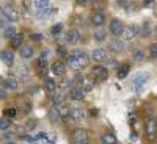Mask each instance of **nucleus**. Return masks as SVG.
I'll return each instance as SVG.
<instances>
[{
  "mask_svg": "<svg viewBox=\"0 0 157 144\" xmlns=\"http://www.w3.org/2000/svg\"><path fill=\"white\" fill-rule=\"evenodd\" d=\"M66 58H68L69 68H71L72 71H80V69L86 68V66H88V61H90V58L86 57L85 52L78 50V49H77V50H72Z\"/></svg>",
  "mask_w": 157,
  "mask_h": 144,
  "instance_id": "1",
  "label": "nucleus"
},
{
  "mask_svg": "<svg viewBox=\"0 0 157 144\" xmlns=\"http://www.w3.org/2000/svg\"><path fill=\"white\" fill-rule=\"evenodd\" d=\"M145 132H146L148 138H149L151 141H154V138H155V135H157V121L154 119L152 116L148 117V119L145 121Z\"/></svg>",
  "mask_w": 157,
  "mask_h": 144,
  "instance_id": "2",
  "label": "nucleus"
},
{
  "mask_svg": "<svg viewBox=\"0 0 157 144\" xmlns=\"http://www.w3.org/2000/svg\"><path fill=\"white\" fill-rule=\"evenodd\" d=\"M90 138H88V133L86 130L83 128H75L74 133H72V142L74 144H88Z\"/></svg>",
  "mask_w": 157,
  "mask_h": 144,
  "instance_id": "3",
  "label": "nucleus"
},
{
  "mask_svg": "<svg viewBox=\"0 0 157 144\" xmlns=\"http://www.w3.org/2000/svg\"><path fill=\"white\" fill-rule=\"evenodd\" d=\"M91 75L99 82H105L109 78V68L107 66H94L93 71H91Z\"/></svg>",
  "mask_w": 157,
  "mask_h": 144,
  "instance_id": "4",
  "label": "nucleus"
},
{
  "mask_svg": "<svg viewBox=\"0 0 157 144\" xmlns=\"http://www.w3.org/2000/svg\"><path fill=\"white\" fill-rule=\"evenodd\" d=\"M123 22L120 19H112L110 20V25H109V30L113 36H118V35H121L123 33Z\"/></svg>",
  "mask_w": 157,
  "mask_h": 144,
  "instance_id": "5",
  "label": "nucleus"
},
{
  "mask_svg": "<svg viewBox=\"0 0 157 144\" xmlns=\"http://www.w3.org/2000/svg\"><path fill=\"white\" fill-rule=\"evenodd\" d=\"M85 110L82 108V107H72V110H71V119L74 121V122H82V121H85Z\"/></svg>",
  "mask_w": 157,
  "mask_h": 144,
  "instance_id": "6",
  "label": "nucleus"
},
{
  "mask_svg": "<svg viewBox=\"0 0 157 144\" xmlns=\"http://www.w3.org/2000/svg\"><path fill=\"white\" fill-rule=\"evenodd\" d=\"M52 72H54L57 77H63L64 74H66V64H64L63 61H60V60H57L54 64H52Z\"/></svg>",
  "mask_w": 157,
  "mask_h": 144,
  "instance_id": "7",
  "label": "nucleus"
},
{
  "mask_svg": "<svg viewBox=\"0 0 157 144\" xmlns=\"http://www.w3.org/2000/svg\"><path fill=\"white\" fill-rule=\"evenodd\" d=\"M2 11L10 17L11 22H16V20L19 19V13H17L14 8H13L11 5H3V6H2Z\"/></svg>",
  "mask_w": 157,
  "mask_h": 144,
  "instance_id": "8",
  "label": "nucleus"
},
{
  "mask_svg": "<svg viewBox=\"0 0 157 144\" xmlns=\"http://www.w3.org/2000/svg\"><path fill=\"white\" fill-rule=\"evenodd\" d=\"M2 83H3V86L8 88L10 91H17V88H19V80H17V78H14V77H6V78H3Z\"/></svg>",
  "mask_w": 157,
  "mask_h": 144,
  "instance_id": "9",
  "label": "nucleus"
},
{
  "mask_svg": "<svg viewBox=\"0 0 157 144\" xmlns=\"http://www.w3.org/2000/svg\"><path fill=\"white\" fill-rule=\"evenodd\" d=\"M105 14L104 13H101V11H96V13H93V16H91V24L94 25V27H101V25H104L105 24Z\"/></svg>",
  "mask_w": 157,
  "mask_h": 144,
  "instance_id": "10",
  "label": "nucleus"
},
{
  "mask_svg": "<svg viewBox=\"0 0 157 144\" xmlns=\"http://www.w3.org/2000/svg\"><path fill=\"white\" fill-rule=\"evenodd\" d=\"M69 96H71V99H72V100H83V97H85V89H83L82 86L71 88Z\"/></svg>",
  "mask_w": 157,
  "mask_h": 144,
  "instance_id": "11",
  "label": "nucleus"
},
{
  "mask_svg": "<svg viewBox=\"0 0 157 144\" xmlns=\"http://www.w3.org/2000/svg\"><path fill=\"white\" fill-rule=\"evenodd\" d=\"M121 35H123L124 39H127V41H129V39H134L135 35H137V27H135V25H126V27L123 28Z\"/></svg>",
  "mask_w": 157,
  "mask_h": 144,
  "instance_id": "12",
  "label": "nucleus"
},
{
  "mask_svg": "<svg viewBox=\"0 0 157 144\" xmlns=\"http://www.w3.org/2000/svg\"><path fill=\"white\" fill-rule=\"evenodd\" d=\"M148 74H140V75H137L135 78H134V88H135V91H141V88H143V85L146 83V80H148Z\"/></svg>",
  "mask_w": 157,
  "mask_h": 144,
  "instance_id": "13",
  "label": "nucleus"
},
{
  "mask_svg": "<svg viewBox=\"0 0 157 144\" xmlns=\"http://www.w3.org/2000/svg\"><path fill=\"white\" fill-rule=\"evenodd\" d=\"M49 121L50 122H58L61 121V114H60V110H58V105H54L52 108H49Z\"/></svg>",
  "mask_w": 157,
  "mask_h": 144,
  "instance_id": "14",
  "label": "nucleus"
},
{
  "mask_svg": "<svg viewBox=\"0 0 157 144\" xmlns=\"http://www.w3.org/2000/svg\"><path fill=\"white\" fill-rule=\"evenodd\" d=\"M101 142L102 144H118V139L113 133L104 132V133H101Z\"/></svg>",
  "mask_w": 157,
  "mask_h": 144,
  "instance_id": "15",
  "label": "nucleus"
},
{
  "mask_svg": "<svg viewBox=\"0 0 157 144\" xmlns=\"http://www.w3.org/2000/svg\"><path fill=\"white\" fill-rule=\"evenodd\" d=\"M69 108H72V107L66 105V103H61V105H58V110H60V114H61V119H63L64 122H68L69 117H71V110H69Z\"/></svg>",
  "mask_w": 157,
  "mask_h": 144,
  "instance_id": "16",
  "label": "nucleus"
},
{
  "mask_svg": "<svg viewBox=\"0 0 157 144\" xmlns=\"http://www.w3.org/2000/svg\"><path fill=\"white\" fill-rule=\"evenodd\" d=\"M91 58H93L94 61H104V60H107V54H105V50L104 49H94L93 52H91Z\"/></svg>",
  "mask_w": 157,
  "mask_h": 144,
  "instance_id": "17",
  "label": "nucleus"
},
{
  "mask_svg": "<svg viewBox=\"0 0 157 144\" xmlns=\"http://www.w3.org/2000/svg\"><path fill=\"white\" fill-rule=\"evenodd\" d=\"M109 49H110L112 52H115V54H120V52L124 49V42H123V41H120L118 38H115V39H112V41H110Z\"/></svg>",
  "mask_w": 157,
  "mask_h": 144,
  "instance_id": "18",
  "label": "nucleus"
},
{
  "mask_svg": "<svg viewBox=\"0 0 157 144\" xmlns=\"http://www.w3.org/2000/svg\"><path fill=\"white\" fill-rule=\"evenodd\" d=\"M78 39H80V33H78V30L71 28V30L68 31V35H66V41H68L69 44H77Z\"/></svg>",
  "mask_w": 157,
  "mask_h": 144,
  "instance_id": "19",
  "label": "nucleus"
},
{
  "mask_svg": "<svg viewBox=\"0 0 157 144\" xmlns=\"http://www.w3.org/2000/svg\"><path fill=\"white\" fill-rule=\"evenodd\" d=\"M19 55H21V58H24V60L32 58V57H33V47H32V46H21Z\"/></svg>",
  "mask_w": 157,
  "mask_h": 144,
  "instance_id": "20",
  "label": "nucleus"
},
{
  "mask_svg": "<svg viewBox=\"0 0 157 144\" xmlns=\"http://www.w3.org/2000/svg\"><path fill=\"white\" fill-rule=\"evenodd\" d=\"M0 57H2V61H3V64H6L8 68H11V66H13V63H14V55H13L10 50H3V52H2V55H0Z\"/></svg>",
  "mask_w": 157,
  "mask_h": 144,
  "instance_id": "21",
  "label": "nucleus"
},
{
  "mask_svg": "<svg viewBox=\"0 0 157 144\" xmlns=\"http://www.w3.org/2000/svg\"><path fill=\"white\" fill-rule=\"evenodd\" d=\"M50 99H52V103H54V105H61V103L64 102V94L61 93V91H54Z\"/></svg>",
  "mask_w": 157,
  "mask_h": 144,
  "instance_id": "22",
  "label": "nucleus"
},
{
  "mask_svg": "<svg viewBox=\"0 0 157 144\" xmlns=\"http://www.w3.org/2000/svg\"><path fill=\"white\" fill-rule=\"evenodd\" d=\"M22 41H24V35L22 33H16L14 36L10 39V44H11V47L19 49V46H22Z\"/></svg>",
  "mask_w": 157,
  "mask_h": 144,
  "instance_id": "23",
  "label": "nucleus"
},
{
  "mask_svg": "<svg viewBox=\"0 0 157 144\" xmlns=\"http://www.w3.org/2000/svg\"><path fill=\"white\" fill-rule=\"evenodd\" d=\"M44 86H46V89L49 91V93L57 91V82L54 80V78H50V77H44Z\"/></svg>",
  "mask_w": 157,
  "mask_h": 144,
  "instance_id": "24",
  "label": "nucleus"
},
{
  "mask_svg": "<svg viewBox=\"0 0 157 144\" xmlns=\"http://www.w3.org/2000/svg\"><path fill=\"white\" fill-rule=\"evenodd\" d=\"M129 71H130V64L124 63V64H121V66L118 68L116 77H118V78H126V77H127V74H129Z\"/></svg>",
  "mask_w": 157,
  "mask_h": 144,
  "instance_id": "25",
  "label": "nucleus"
},
{
  "mask_svg": "<svg viewBox=\"0 0 157 144\" xmlns=\"http://www.w3.org/2000/svg\"><path fill=\"white\" fill-rule=\"evenodd\" d=\"M3 30V38H8V39H11L13 36H14L17 31H16V28L13 27V25H6L5 28H2Z\"/></svg>",
  "mask_w": 157,
  "mask_h": 144,
  "instance_id": "26",
  "label": "nucleus"
},
{
  "mask_svg": "<svg viewBox=\"0 0 157 144\" xmlns=\"http://www.w3.org/2000/svg\"><path fill=\"white\" fill-rule=\"evenodd\" d=\"M132 58L135 60V61H143L146 57H145V52L143 50H140V49H135L134 52H132Z\"/></svg>",
  "mask_w": 157,
  "mask_h": 144,
  "instance_id": "27",
  "label": "nucleus"
},
{
  "mask_svg": "<svg viewBox=\"0 0 157 144\" xmlns=\"http://www.w3.org/2000/svg\"><path fill=\"white\" fill-rule=\"evenodd\" d=\"M47 52H43L41 57L38 58V68H47Z\"/></svg>",
  "mask_w": 157,
  "mask_h": 144,
  "instance_id": "28",
  "label": "nucleus"
},
{
  "mask_svg": "<svg viewBox=\"0 0 157 144\" xmlns=\"http://www.w3.org/2000/svg\"><path fill=\"white\" fill-rule=\"evenodd\" d=\"M19 108H22V111H24V113H29V111H30V108H32V103H30L29 100L22 99V100L19 102Z\"/></svg>",
  "mask_w": 157,
  "mask_h": 144,
  "instance_id": "29",
  "label": "nucleus"
},
{
  "mask_svg": "<svg viewBox=\"0 0 157 144\" xmlns=\"http://www.w3.org/2000/svg\"><path fill=\"white\" fill-rule=\"evenodd\" d=\"M61 30H63V25L61 24H57V25H54V27L50 28V35L52 36H60V33H61Z\"/></svg>",
  "mask_w": 157,
  "mask_h": 144,
  "instance_id": "30",
  "label": "nucleus"
},
{
  "mask_svg": "<svg viewBox=\"0 0 157 144\" xmlns=\"http://www.w3.org/2000/svg\"><path fill=\"white\" fill-rule=\"evenodd\" d=\"M105 38H107V31L105 30H98L94 33V39H96V41H104Z\"/></svg>",
  "mask_w": 157,
  "mask_h": 144,
  "instance_id": "31",
  "label": "nucleus"
},
{
  "mask_svg": "<svg viewBox=\"0 0 157 144\" xmlns=\"http://www.w3.org/2000/svg\"><path fill=\"white\" fill-rule=\"evenodd\" d=\"M49 2H50V0H35V5H36L38 9H43V8L49 6Z\"/></svg>",
  "mask_w": 157,
  "mask_h": 144,
  "instance_id": "32",
  "label": "nucleus"
},
{
  "mask_svg": "<svg viewBox=\"0 0 157 144\" xmlns=\"http://www.w3.org/2000/svg\"><path fill=\"white\" fill-rule=\"evenodd\" d=\"M143 36H149L151 35V24L146 20L145 24H143V33H141Z\"/></svg>",
  "mask_w": 157,
  "mask_h": 144,
  "instance_id": "33",
  "label": "nucleus"
},
{
  "mask_svg": "<svg viewBox=\"0 0 157 144\" xmlns=\"http://www.w3.org/2000/svg\"><path fill=\"white\" fill-rule=\"evenodd\" d=\"M149 55L151 58H157V42H152L149 46Z\"/></svg>",
  "mask_w": 157,
  "mask_h": 144,
  "instance_id": "34",
  "label": "nucleus"
},
{
  "mask_svg": "<svg viewBox=\"0 0 157 144\" xmlns=\"http://www.w3.org/2000/svg\"><path fill=\"white\" fill-rule=\"evenodd\" d=\"M10 121L8 119H3V121H0V130H2V132H6V130L10 128Z\"/></svg>",
  "mask_w": 157,
  "mask_h": 144,
  "instance_id": "35",
  "label": "nucleus"
},
{
  "mask_svg": "<svg viewBox=\"0 0 157 144\" xmlns=\"http://www.w3.org/2000/svg\"><path fill=\"white\" fill-rule=\"evenodd\" d=\"M57 141V135L55 133H47V136H46V142H49V144H54Z\"/></svg>",
  "mask_w": 157,
  "mask_h": 144,
  "instance_id": "36",
  "label": "nucleus"
},
{
  "mask_svg": "<svg viewBox=\"0 0 157 144\" xmlns=\"http://www.w3.org/2000/svg\"><path fill=\"white\" fill-rule=\"evenodd\" d=\"M17 114V108H8L6 111H5V116L6 117H14Z\"/></svg>",
  "mask_w": 157,
  "mask_h": 144,
  "instance_id": "37",
  "label": "nucleus"
},
{
  "mask_svg": "<svg viewBox=\"0 0 157 144\" xmlns=\"http://www.w3.org/2000/svg\"><path fill=\"white\" fill-rule=\"evenodd\" d=\"M32 39L35 42H39V41H43V35L41 33H32Z\"/></svg>",
  "mask_w": 157,
  "mask_h": 144,
  "instance_id": "38",
  "label": "nucleus"
},
{
  "mask_svg": "<svg viewBox=\"0 0 157 144\" xmlns=\"http://www.w3.org/2000/svg\"><path fill=\"white\" fill-rule=\"evenodd\" d=\"M83 89H85V93H90V91L93 89V83H91V82H85V85H83Z\"/></svg>",
  "mask_w": 157,
  "mask_h": 144,
  "instance_id": "39",
  "label": "nucleus"
},
{
  "mask_svg": "<svg viewBox=\"0 0 157 144\" xmlns=\"http://www.w3.org/2000/svg\"><path fill=\"white\" fill-rule=\"evenodd\" d=\"M25 139H27L29 142H38L39 138H38V135H36V136H33V135H27V136H25Z\"/></svg>",
  "mask_w": 157,
  "mask_h": 144,
  "instance_id": "40",
  "label": "nucleus"
},
{
  "mask_svg": "<svg viewBox=\"0 0 157 144\" xmlns=\"http://www.w3.org/2000/svg\"><path fill=\"white\" fill-rule=\"evenodd\" d=\"M25 127H27V128H35L36 127V121H29Z\"/></svg>",
  "mask_w": 157,
  "mask_h": 144,
  "instance_id": "41",
  "label": "nucleus"
},
{
  "mask_svg": "<svg viewBox=\"0 0 157 144\" xmlns=\"http://www.w3.org/2000/svg\"><path fill=\"white\" fill-rule=\"evenodd\" d=\"M11 136H13V132H3V138L5 139H10Z\"/></svg>",
  "mask_w": 157,
  "mask_h": 144,
  "instance_id": "42",
  "label": "nucleus"
},
{
  "mask_svg": "<svg viewBox=\"0 0 157 144\" xmlns=\"http://www.w3.org/2000/svg\"><path fill=\"white\" fill-rule=\"evenodd\" d=\"M152 3H154V0H143V5H145V6H149Z\"/></svg>",
  "mask_w": 157,
  "mask_h": 144,
  "instance_id": "43",
  "label": "nucleus"
},
{
  "mask_svg": "<svg viewBox=\"0 0 157 144\" xmlns=\"http://www.w3.org/2000/svg\"><path fill=\"white\" fill-rule=\"evenodd\" d=\"M5 86H2V91H0V99H5Z\"/></svg>",
  "mask_w": 157,
  "mask_h": 144,
  "instance_id": "44",
  "label": "nucleus"
},
{
  "mask_svg": "<svg viewBox=\"0 0 157 144\" xmlns=\"http://www.w3.org/2000/svg\"><path fill=\"white\" fill-rule=\"evenodd\" d=\"M64 54H66V52H64V49L60 46V47H58V55H64Z\"/></svg>",
  "mask_w": 157,
  "mask_h": 144,
  "instance_id": "45",
  "label": "nucleus"
},
{
  "mask_svg": "<svg viewBox=\"0 0 157 144\" xmlns=\"http://www.w3.org/2000/svg\"><path fill=\"white\" fill-rule=\"evenodd\" d=\"M88 2V0H75V3H78V5H85Z\"/></svg>",
  "mask_w": 157,
  "mask_h": 144,
  "instance_id": "46",
  "label": "nucleus"
},
{
  "mask_svg": "<svg viewBox=\"0 0 157 144\" xmlns=\"http://www.w3.org/2000/svg\"><path fill=\"white\" fill-rule=\"evenodd\" d=\"M91 114H93V116H96V114H98V110H94V108H93V110H91Z\"/></svg>",
  "mask_w": 157,
  "mask_h": 144,
  "instance_id": "47",
  "label": "nucleus"
},
{
  "mask_svg": "<svg viewBox=\"0 0 157 144\" xmlns=\"http://www.w3.org/2000/svg\"><path fill=\"white\" fill-rule=\"evenodd\" d=\"M3 144H14V142H13V141H6V142H3Z\"/></svg>",
  "mask_w": 157,
  "mask_h": 144,
  "instance_id": "48",
  "label": "nucleus"
},
{
  "mask_svg": "<svg viewBox=\"0 0 157 144\" xmlns=\"http://www.w3.org/2000/svg\"><path fill=\"white\" fill-rule=\"evenodd\" d=\"M154 35H155V36H157V27H155V28H154Z\"/></svg>",
  "mask_w": 157,
  "mask_h": 144,
  "instance_id": "49",
  "label": "nucleus"
}]
</instances>
